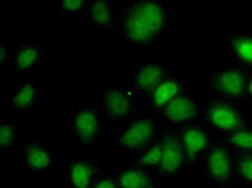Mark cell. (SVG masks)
<instances>
[{
  "instance_id": "13",
  "label": "cell",
  "mask_w": 252,
  "mask_h": 188,
  "mask_svg": "<svg viewBox=\"0 0 252 188\" xmlns=\"http://www.w3.org/2000/svg\"><path fill=\"white\" fill-rule=\"evenodd\" d=\"M159 115L177 127H183L189 124L198 122V111L195 100L190 94L185 93L171 101Z\"/></svg>"
},
{
  "instance_id": "10",
  "label": "cell",
  "mask_w": 252,
  "mask_h": 188,
  "mask_svg": "<svg viewBox=\"0 0 252 188\" xmlns=\"http://www.w3.org/2000/svg\"><path fill=\"white\" fill-rule=\"evenodd\" d=\"M161 138L163 140V156L157 172L165 179L177 178L180 175L185 162L179 135L174 130L164 129Z\"/></svg>"
},
{
  "instance_id": "22",
  "label": "cell",
  "mask_w": 252,
  "mask_h": 188,
  "mask_svg": "<svg viewBox=\"0 0 252 188\" xmlns=\"http://www.w3.org/2000/svg\"><path fill=\"white\" fill-rule=\"evenodd\" d=\"M18 142L16 126L12 122H0V152L8 154L14 149Z\"/></svg>"
},
{
  "instance_id": "14",
  "label": "cell",
  "mask_w": 252,
  "mask_h": 188,
  "mask_svg": "<svg viewBox=\"0 0 252 188\" xmlns=\"http://www.w3.org/2000/svg\"><path fill=\"white\" fill-rule=\"evenodd\" d=\"M119 188H158L151 171L125 164L117 173Z\"/></svg>"
},
{
  "instance_id": "19",
  "label": "cell",
  "mask_w": 252,
  "mask_h": 188,
  "mask_svg": "<svg viewBox=\"0 0 252 188\" xmlns=\"http://www.w3.org/2000/svg\"><path fill=\"white\" fill-rule=\"evenodd\" d=\"M225 40L240 67L252 71V36L232 35L225 37Z\"/></svg>"
},
{
  "instance_id": "15",
  "label": "cell",
  "mask_w": 252,
  "mask_h": 188,
  "mask_svg": "<svg viewBox=\"0 0 252 188\" xmlns=\"http://www.w3.org/2000/svg\"><path fill=\"white\" fill-rule=\"evenodd\" d=\"M38 86L32 80H25L9 96V109L13 112L32 111L38 100Z\"/></svg>"
},
{
  "instance_id": "8",
  "label": "cell",
  "mask_w": 252,
  "mask_h": 188,
  "mask_svg": "<svg viewBox=\"0 0 252 188\" xmlns=\"http://www.w3.org/2000/svg\"><path fill=\"white\" fill-rule=\"evenodd\" d=\"M235 174L234 153L230 147L214 144L205 155V176L209 181L224 184L230 182Z\"/></svg>"
},
{
  "instance_id": "24",
  "label": "cell",
  "mask_w": 252,
  "mask_h": 188,
  "mask_svg": "<svg viewBox=\"0 0 252 188\" xmlns=\"http://www.w3.org/2000/svg\"><path fill=\"white\" fill-rule=\"evenodd\" d=\"M89 4L90 0H64L61 1V13L70 18L87 16Z\"/></svg>"
},
{
  "instance_id": "17",
  "label": "cell",
  "mask_w": 252,
  "mask_h": 188,
  "mask_svg": "<svg viewBox=\"0 0 252 188\" xmlns=\"http://www.w3.org/2000/svg\"><path fill=\"white\" fill-rule=\"evenodd\" d=\"M85 19L91 26L97 29H108L113 31L116 29L114 13L108 1L101 0H90L88 13Z\"/></svg>"
},
{
  "instance_id": "7",
  "label": "cell",
  "mask_w": 252,
  "mask_h": 188,
  "mask_svg": "<svg viewBox=\"0 0 252 188\" xmlns=\"http://www.w3.org/2000/svg\"><path fill=\"white\" fill-rule=\"evenodd\" d=\"M167 78V66L158 60L139 62L129 70L130 87L142 98L150 96L152 90Z\"/></svg>"
},
{
  "instance_id": "1",
  "label": "cell",
  "mask_w": 252,
  "mask_h": 188,
  "mask_svg": "<svg viewBox=\"0 0 252 188\" xmlns=\"http://www.w3.org/2000/svg\"><path fill=\"white\" fill-rule=\"evenodd\" d=\"M171 2L137 0L120 10L117 25L125 43L146 49L158 42L170 26Z\"/></svg>"
},
{
  "instance_id": "6",
  "label": "cell",
  "mask_w": 252,
  "mask_h": 188,
  "mask_svg": "<svg viewBox=\"0 0 252 188\" xmlns=\"http://www.w3.org/2000/svg\"><path fill=\"white\" fill-rule=\"evenodd\" d=\"M137 93L130 86H109L102 96L101 114L113 123L131 116L137 107Z\"/></svg>"
},
{
  "instance_id": "2",
  "label": "cell",
  "mask_w": 252,
  "mask_h": 188,
  "mask_svg": "<svg viewBox=\"0 0 252 188\" xmlns=\"http://www.w3.org/2000/svg\"><path fill=\"white\" fill-rule=\"evenodd\" d=\"M248 71L240 66H226L207 71V85L211 98L228 101L247 99Z\"/></svg>"
},
{
  "instance_id": "25",
  "label": "cell",
  "mask_w": 252,
  "mask_h": 188,
  "mask_svg": "<svg viewBox=\"0 0 252 188\" xmlns=\"http://www.w3.org/2000/svg\"><path fill=\"white\" fill-rule=\"evenodd\" d=\"M92 188H119V187L116 180L102 176V178L94 180L93 184H92Z\"/></svg>"
},
{
  "instance_id": "9",
  "label": "cell",
  "mask_w": 252,
  "mask_h": 188,
  "mask_svg": "<svg viewBox=\"0 0 252 188\" xmlns=\"http://www.w3.org/2000/svg\"><path fill=\"white\" fill-rule=\"evenodd\" d=\"M189 84V79L178 75L166 78L158 84L148 97V110L153 115H159L171 101L185 93Z\"/></svg>"
},
{
  "instance_id": "11",
  "label": "cell",
  "mask_w": 252,
  "mask_h": 188,
  "mask_svg": "<svg viewBox=\"0 0 252 188\" xmlns=\"http://www.w3.org/2000/svg\"><path fill=\"white\" fill-rule=\"evenodd\" d=\"M185 161L196 164L198 157L209 150L210 138L198 122L181 127L179 134Z\"/></svg>"
},
{
  "instance_id": "18",
  "label": "cell",
  "mask_w": 252,
  "mask_h": 188,
  "mask_svg": "<svg viewBox=\"0 0 252 188\" xmlns=\"http://www.w3.org/2000/svg\"><path fill=\"white\" fill-rule=\"evenodd\" d=\"M14 61L21 75L36 69L43 62L42 47L38 43L20 45L16 51Z\"/></svg>"
},
{
  "instance_id": "23",
  "label": "cell",
  "mask_w": 252,
  "mask_h": 188,
  "mask_svg": "<svg viewBox=\"0 0 252 188\" xmlns=\"http://www.w3.org/2000/svg\"><path fill=\"white\" fill-rule=\"evenodd\" d=\"M235 173L243 184L252 187V154L239 155L235 164Z\"/></svg>"
},
{
  "instance_id": "27",
  "label": "cell",
  "mask_w": 252,
  "mask_h": 188,
  "mask_svg": "<svg viewBox=\"0 0 252 188\" xmlns=\"http://www.w3.org/2000/svg\"><path fill=\"white\" fill-rule=\"evenodd\" d=\"M247 100L252 101V71H248L247 76Z\"/></svg>"
},
{
  "instance_id": "4",
  "label": "cell",
  "mask_w": 252,
  "mask_h": 188,
  "mask_svg": "<svg viewBox=\"0 0 252 188\" xmlns=\"http://www.w3.org/2000/svg\"><path fill=\"white\" fill-rule=\"evenodd\" d=\"M205 118L208 126L218 134L245 127L242 107L234 101L211 98L205 107Z\"/></svg>"
},
{
  "instance_id": "16",
  "label": "cell",
  "mask_w": 252,
  "mask_h": 188,
  "mask_svg": "<svg viewBox=\"0 0 252 188\" xmlns=\"http://www.w3.org/2000/svg\"><path fill=\"white\" fill-rule=\"evenodd\" d=\"M67 173L70 188H92L96 168L88 159L79 158L68 162Z\"/></svg>"
},
{
  "instance_id": "12",
  "label": "cell",
  "mask_w": 252,
  "mask_h": 188,
  "mask_svg": "<svg viewBox=\"0 0 252 188\" xmlns=\"http://www.w3.org/2000/svg\"><path fill=\"white\" fill-rule=\"evenodd\" d=\"M23 162L28 171L43 172L51 171L53 166V155L50 147L42 139L27 138L22 147Z\"/></svg>"
},
{
  "instance_id": "26",
  "label": "cell",
  "mask_w": 252,
  "mask_h": 188,
  "mask_svg": "<svg viewBox=\"0 0 252 188\" xmlns=\"http://www.w3.org/2000/svg\"><path fill=\"white\" fill-rule=\"evenodd\" d=\"M11 52L8 48L7 44L0 45V64H1V68L7 69L10 66L11 62Z\"/></svg>"
},
{
  "instance_id": "5",
  "label": "cell",
  "mask_w": 252,
  "mask_h": 188,
  "mask_svg": "<svg viewBox=\"0 0 252 188\" xmlns=\"http://www.w3.org/2000/svg\"><path fill=\"white\" fill-rule=\"evenodd\" d=\"M102 114L93 105L84 106L70 115V135L83 145L98 142L101 135Z\"/></svg>"
},
{
  "instance_id": "20",
  "label": "cell",
  "mask_w": 252,
  "mask_h": 188,
  "mask_svg": "<svg viewBox=\"0 0 252 188\" xmlns=\"http://www.w3.org/2000/svg\"><path fill=\"white\" fill-rule=\"evenodd\" d=\"M219 135L234 154H252V127H244Z\"/></svg>"
},
{
  "instance_id": "3",
  "label": "cell",
  "mask_w": 252,
  "mask_h": 188,
  "mask_svg": "<svg viewBox=\"0 0 252 188\" xmlns=\"http://www.w3.org/2000/svg\"><path fill=\"white\" fill-rule=\"evenodd\" d=\"M158 123L153 114H142L131 119L116 138L117 145L129 155H140L158 140Z\"/></svg>"
},
{
  "instance_id": "21",
  "label": "cell",
  "mask_w": 252,
  "mask_h": 188,
  "mask_svg": "<svg viewBox=\"0 0 252 188\" xmlns=\"http://www.w3.org/2000/svg\"><path fill=\"white\" fill-rule=\"evenodd\" d=\"M163 156V140L158 138L153 144H151L148 149L142 153L139 159L134 163H128V166L142 168L149 171H157L162 162Z\"/></svg>"
}]
</instances>
